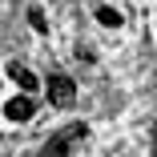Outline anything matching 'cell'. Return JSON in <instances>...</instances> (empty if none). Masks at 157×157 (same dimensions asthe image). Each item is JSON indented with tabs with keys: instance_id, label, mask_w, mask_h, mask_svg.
<instances>
[{
	"instance_id": "obj_1",
	"label": "cell",
	"mask_w": 157,
	"mask_h": 157,
	"mask_svg": "<svg viewBox=\"0 0 157 157\" xmlns=\"http://www.w3.org/2000/svg\"><path fill=\"white\" fill-rule=\"evenodd\" d=\"M85 137H89V125L85 121H73V125H65V129H56L36 157H73V145L85 141Z\"/></svg>"
},
{
	"instance_id": "obj_2",
	"label": "cell",
	"mask_w": 157,
	"mask_h": 157,
	"mask_svg": "<svg viewBox=\"0 0 157 157\" xmlns=\"http://www.w3.org/2000/svg\"><path fill=\"white\" fill-rule=\"evenodd\" d=\"M44 89H48V105H52V109H69V105L77 101V81L65 77V73H52Z\"/></svg>"
},
{
	"instance_id": "obj_3",
	"label": "cell",
	"mask_w": 157,
	"mask_h": 157,
	"mask_svg": "<svg viewBox=\"0 0 157 157\" xmlns=\"http://www.w3.org/2000/svg\"><path fill=\"white\" fill-rule=\"evenodd\" d=\"M33 113H36V101L28 97V93H20V97H12L4 105V117L8 121H33Z\"/></svg>"
},
{
	"instance_id": "obj_4",
	"label": "cell",
	"mask_w": 157,
	"mask_h": 157,
	"mask_svg": "<svg viewBox=\"0 0 157 157\" xmlns=\"http://www.w3.org/2000/svg\"><path fill=\"white\" fill-rule=\"evenodd\" d=\"M8 77L20 85V93H36V73H33V69H24L20 60H8Z\"/></svg>"
},
{
	"instance_id": "obj_5",
	"label": "cell",
	"mask_w": 157,
	"mask_h": 157,
	"mask_svg": "<svg viewBox=\"0 0 157 157\" xmlns=\"http://www.w3.org/2000/svg\"><path fill=\"white\" fill-rule=\"evenodd\" d=\"M97 20H101L105 28H121V12H117V8H109V4H101V8H97Z\"/></svg>"
},
{
	"instance_id": "obj_6",
	"label": "cell",
	"mask_w": 157,
	"mask_h": 157,
	"mask_svg": "<svg viewBox=\"0 0 157 157\" xmlns=\"http://www.w3.org/2000/svg\"><path fill=\"white\" fill-rule=\"evenodd\" d=\"M28 24H33L36 33H44V28H48V24H44V12H40V8H28Z\"/></svg>"
},
{
	"instance_id": "obj_7",
	"label": "cell",
	"mask_w": 157,
	"mask_h": 157,
	"mask_svg": "<svg viewBox=\"0 0 157 157\" xmlns=\"http://www.w3.org/2000/svg\"><path fill=\"white\" fill-rule=\"evenodd\" d=\"M77 56H81V60H89V65H93V56H97V52H93L89 44H77Z\"/></svg>"
}]
</instances>
